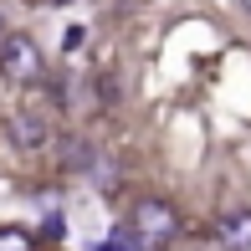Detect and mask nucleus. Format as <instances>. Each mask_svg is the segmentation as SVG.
I'll use <instances>...</instances> for the list:
<instances>
[{
  "instance_id": "obj_1",
  "label": "nucleus",
  "mask_w": 251,
  "mask_h": 251,
  "mask_svg": "<svg viewBox=\"0 0 251 251\" xmlns=\"http://www.w3.org/2000/svg\"><path fill=\"white\" fill-rule=\"evenodd\" d=\"M0 77L5 82H36L41 77V51L31 36H5L0 41Z\"/></svg>"
},
{
  "instance_id": "obj_2",
  "label": "nucleus",
  "mask_w": 251,
  "mask_h": 251,
  "mask_svg": "<svg viewBox=\"0 0 251 251\" xmlns=\"http://www.w3.org/2000/svg\"><path fill=\"white\" fill-rule=\"evenodd\" d=\"M133 231L144 236V246H159V241H169V236H179V210L164 205V200H139Z\"/></svg>"
},
{
  "instance_id": "obj_3",
  "label": "nucleus",
  "mask_w": 251,
  "mask_h": 251,
  "mask_svg": "<svg viewBox=\"0 0 251 251\" xmlns=\"http://www.w3.org/2000/svg\"><path fill=\"white\" fill-rule=\"evenodd\" d=\"M215 241L226 251H251V205H236L215 221Z\"/></svg>"
},
{
  "instance_id": "obj_4",
  "label": "nucleus",
  "mask_w": 251,
  "mask_h": 251,
  "mask_svg": "<svg viewBox=\"0 0 251 251\" xmlns=\"http://www.w3.org/2000/svg\"><path fill=\"white\" fill-rule=\"evenodd\" d=\"M5 133H10V144H21V149H41V144L51 139V128L36 118V113H21V118H10Z\"/></svg>"
},
{
  "instance_id": "obj_5",
  "label": "nucleus",
  "mask_w": 251,
  "mask_h": 251,
  "mask_svg": "<svg viewBox=\"0 0 251 251\" xmlns=\"http://www.w3.org/2000/svg\"><path fill=\"white\" fill-rule=\"evenodd\" d=\"M0 251H31V236L26 231H0Z\"/></svg>"
},
{
  "instance_id": "obj_6",
  "label": "nucleus",
  "mask_w": 251,
  "mask_h": 251,
  "mask_svg": "<svg viewBox=\"0 0 251 251\" xmlns=\"http://www.w3.org/2000/svg\"><path fill=\"white\" fill-rule=\"evenodd\" d=\"M41 231H47L51 241H62V236H67V221H62V210H51L47 221H41Z\"/></svg>"
},
{
  "instance_id": "obj_7",
  "label": "nucleus",
  "mask_w": 251,
  "mask_h": 251,
  "mask_svg": "<svg viewBox=\"0 0 251 251\" xmlns=\"http://www.w3.org/2000/svg\"><path fill=\"white\" fill-rule=\"evenodd\" d=\"M98 251H123V246H118V241H113V236H108V241H102V246H98Z\"/></svg>"
},
{
  "instance_id": "obj_8",
  "label": "nucleus",
  "mask_w": 251,
  "mask_h": 251,
  "mask_svg": "<svg viewBox=\"0 0 251 251\" xmlns=\"http://www.w3.org/2000/svg\"><path fill=\"white\" fill-rule=\"evenodd\" d=\"M241 5H246V10H251V0H241Z\"/></svg>"
},
{
  "instance_id": "obj_9",
  "label": "nucleus",
  "mask_w": 251,
  "mask_h": 251,
  "mask_svg": "<svg viewBox=\"0 0 251 251\" xmlns=\"http://www.w3.org/2000/svg\"><path fill=\"white\" fill-rule=\"evenodd\" d=\"M0 26H5V21H0Z\"/></svg>"
}]
</instances>
